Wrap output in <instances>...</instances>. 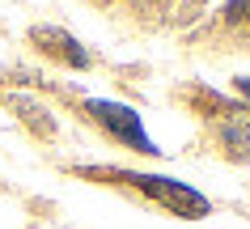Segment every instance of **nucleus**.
I'll return each mask as SVG.
<instances>
[{"label":"nucleus","mask_w":250,"mask_h":229,"mask_svg":"<svg viewBox=\"0 0 250 229\" xmlns=\"http://www.w3.org/2000/svg\"><path fill=\"white\" fill-rule=\"evenodd\" d=\"M127 183H136L140 191H148L157 204H166L174 216H187V221H195V216H208V195H199L191 191L187 183H174V178H157V174H127Z\"/></svg>","instance_id":"1"},{"label":"nucleus","mask_w":250,"mask_h":229,"mask_svg":"<svg viewBox=\"0 0 250 229\" xmlns=\"http://www.w3.org/2000/svg\"><path fill=\"white\" fill-rule=\"evenodd\" d=\"M89 115L102 123L110 136H119L123 145L140 148V153H161V148L145 136V127H140V115H136V110L119 106V102H106V98H93V102H89Z\"/></svg>","instance_id":"2"},{"label":"nucleus","mask_w":250,"mask_h":229,"mask_svg":"<svg viewBox=\"0 0 250 229\" xmlns=\"http://www.w3.org/2000/svg\"><path fill=\"white\" fill-rule=\"evenodd\" d=\"M34 42H39L42 51H51V55H60L64 64H72V68H85L89 64V55H85V47H81L72 34H64V30H55V26H34Z\"/></svg>","instance_id":"3"},{"label":"nucleus","mask_w":250,"mask_h":229,"mask_svg":"<svg viewBox=\"0 0 250 229\" xmlns=\"http://www.w3.org/2000/svg\"><path fill=\"white\" fill-rule=\"evenodd\" d=\"M221 132H225V140H229V148H233V153H250V110L229 115Z\"/></svg>","instance_id":"4"},{"label":"nucleus","mask_w":250,"mask_h":229,"mask_svg":"<svg viewBox=\"0 0 250 229\" xmlns=\"http://www.w3.org/2000/svg\"><path fill=\"white\" fill-rule=\"evenodd\" d=\"M13 106L21 110V115H26V123H30V127H34V132H42V136H51V132H55L51 115H47V110H42V106H34L30 98H13Z\"/></svg>","instance_id":"5"},{"label":"nucleus","mask_w":250,"mask_h":229,"mask_svg":"<svg viewBox=\"0 0 250 229\" xmlns=\"http://www.w3.org/2000/svg\"><path fill=\"white\" fill-rule=\"evenodd\" d=\"M237 89H242V94L250 98V77H242V81H237Z\"/></svg>","instance_id":"6"},{"label":"nucleus","mask_w":250,"mask_h":229,"mask_svg":"<svg viewBox=\"0 0 250 229\" xmlns=\"http://www.w3.org/2000/svg\"><path fill=\"white\" fill-rule=\"evenodd\" d=\"M242 9H246V17H250V0H242Z\"/></svg>","instance_id":"7"}]
</instances>
